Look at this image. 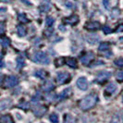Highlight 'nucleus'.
Here are the masks:
<instances>
[{"mask_svg":"<svg viewBox=\"0 0 123 123\" xmlns=\"http://www.w3.org/2000/svg\"><path fill=\"white\" fill-rule=\"evenodd\" d=\"M116 88H117V86H116L115 83H109V84L106 86V88H105V92L111 94V93H113V92H115Z\"/></svg>","mask_w":123,"mask_h":123,"instance_id":"nucleus-16","label":"nucleus"},{"mask_svg":"<svg viewBox=\"0 0 123 123\" xmlns=\"http://www.w3.org/2000/svg\"><path fill=\"white\" fill-rule=\"evenodd\" d=\"M65 63L68 65V67H70V68H77V60L75 59V58H72V57H68L66 59V61Z\"/></svg>","mask_w":123,"mask_h":123,"instance_id":"nucleus-13","label":"nucleus"},{"mask_svg":"<svg viewBox=\"0 0 123 123\" xmlns=\"http://www.w3.org/2000/svg\"><path fill=\"white\" fill-rule=\"evenodd\" d=\"M65 123H75V119L72 116L70 115H66L65 116Z\"/></svg>","mask_w":123,"mask_h":123,"instance_id":"nucleus-25","label":"nucleus"},{"mask_svg":"<svg viewBox=\"0 0 123 123\" xmlns=\"http://www.w3.org/2000/svg\"><path fill=\"white\" fill-rule=\"evenodd\" d=\"M0 26H1V28H0V33H1V34H3V33H4V31H5V25H4L3 22H1Z\"/></svg>","mask_w":123,"mask_h":123,"instance_id":"nucleus-33","label":"nucleus"},{"mask_svg":"<svg viewBox=\"0 0 123 123\" xmlns=\"http://www.w3.org/2000/svg\"><path fill=\"white\" fill-rule=\"evenodd\" d=\"M17 31H18V34L19 36H25L26 35V28L23 25H18L17 27Z\"/></svg>","mask_w":123,"mask_h":123,"instance_id":"nucleus-17","label":"nucleus"},{"mask_svg":"<svg viewBox=\"0 0 123 123\" xmlns=\"http://www.w3.org/2000/svg\"><path fill=\"white\" fill-rule=\"evenodd\" d=\"M103 31L105 32V34H108V33H110L111 31H112V30H111L108 26H105V27L103 28Z\"/></svg>","mask_w":123,"mask_h":123,"instance_id":"nucleus-32","label":"nucleus"},{"mask_svg":"<svg viewBox=\"0 0 123 123\" xmlns=\"http://www.w3.org/2000/svg\"><path fill=\"white\" fill-rule=\"evenodd\" d=\"M97 102V94L91 93L87 95L86 97L81 99L80 102V107L83 110H88L90 108L93 107Z\"/></svg>","mask_w":123,"mask_h":123,"instance_id":"nucleus-1","label":"nucleus"},{"mask_svg":"<svg viewBox=\"0 0 123 123\" xmlns=\"http://www.w3.org/2000/svg\"><path fill=\"white\" fill-rule=\"evenodd\" d=\"M111 123H123V117L120 114H117L115 115L112 120H111Z\"/></svg>","mask_w":123,"mask_h":123,"instance_id":"nucleus-18","label":"nucleus"},{"mask_svg":"<svg viewBox=\"0 0 123 123\" xmlns=\"http://www.w3.org/2000/svg\"><path fill=\"white\" fill-rule=\"evenodd\" d=\"M116 31H117V32H121V31H123V24H120L119 26H117Z\"/></svg>","mask_w":123,"mask_h":123,"instance_id":"nucleus-34","label":"nucleus"},{"mask_svg":"<svg viewBox=\"0 0 123 123\" xmlns=\"http://www.w3.org/2000/svg\"><path fill=\"white\" fill-rule=\"evenodd\" d=\"M116 77H117V79L118 80L122 81V80H123V71H119V72H117Z\"/></svg>","mask_w":123,"mask_h":123,"instance_id":"nucleus-31","label":"nucleus"},{"mask_svg":"<svg viewBox=\"0 0 123 123\" xmlns=\"http://www.w3.org/2000/svg\"><path fill=\"white\" fill-rule=\"evenodd\" d=\"M122 102H123V97H122Z\"/></svg>","mask_w":123,"mask_h":123,"instance_id":"nucleus-38","label":"nucleus"},{"mask_svg":"<svg viewBox=\"0 0 123 123\" xmlns=\"http://www.w3.org/2000/svg\"><path fill=\"white\" fill-rule=\"evenodd\" d=\"M68 79H69V74L68 72H60L56 76V80L59 84L65 83L66 81H68Z\"/></svg>","mask_w":123,"mask_h":123,"instance_id":"nucleus-5","label":"nucleus"},{"mask_svg":"<svg viewBox=\"0 0 123 123\" xmlns=\"http://www.w3.org/2000/svg\"><path fill=\"white\" fill-rule=\"evenodd\" d=\"M21 1H23V2L26 3L27 5H31V2H30V1H27V0H21Z\"/></svg>","mask_w":123,"mask_h":123,"instance_id":"nucleus-37","label":"nucleus"},{"mask_svg":"<svg viewBox=\"0 0 123 123\" xmlns=\"http://www.w3.org/2000/svg\"><path fill=\"white\" fill-rule=\"evenodd\" d=\"M109 49V43H102L99 45V50L100 51H106V50Z\"/></svg>","mask_w":123,"mask_h":123,"instance_id":"nucleus-24","label":"nucleus"},{"mask_svg":"<svg viewBox=\"0 0 123 123\" xmlns=\"http://www.w3.org/2000/svg\"><path fill=\"white\" fill-rule=\"evenodd\" d=\"M101 24L98 21H90L85 24V29L88 31H96L100 28Z\"/></svg>","mask_w":123,"mask_h":123,"instance_id":"nucleus-7","label":"nucleus"},{"mask_svg":"<svg viewBox=\"0 0 123 123\" xmlns=\"http://www.w3.org/2000/svg\"><path fill=\"white\" fill-rule=\"evenodd\" d=\"M103 2H104V4L105 5V7H106V8H108V4H107V0H104Z\"/></svg>","mask_w":123,"mask_h":123,"instance_id":"nucleus-36","label":"nucleus"},{"mask_svg":"<svg viewBox=\"0 0 123 123\" xmlns=\"http://www.w3.org/2000/svg\"><path fill=\"white\" fill-rule=\"evenodd\" d=\"M24 58L23 57H21V56H18V58H17V66H18V68H23L24 67Z\"/></svg>","mask_w":123,"mask_h":123,"instance_id":"nucleus-22","label":"nucleus"},{"mask_svg":"<svg viewBox=\"0 0 123 123\" xmlns=\"http://www.w3.org/2000/svg\"><path fill=\"white\" fill-rule=\"evenodd\" d=\"M18 82V77L14 76V75H11V76H8L6 79L4 85H5V87H6V88H10V87H14L15 85H17Z\"/></svg>","mask_w":123,"mask_h":123,"instance_id":"nucleus-3","label":"nucleus"},{"mask_svg":"<svg viewBox=\"0 0 123 123\" xmlns=\"http://www.w3.org/2000/svg\"><path fill=\"white\" fill-rule=\"evenodd\" d=\"M86 38H87V41L91 43V44L95 43L99 40L98 35H96V34H89V35H87Z\"/></svg>","mask_w":123,"mask_h":123,"instance_id":"nucleus-15","label":"nucleus"},{"mask_svg":"<svg viewBox=\"0 0 123 123\" xmlns=\"http://www.w3.org/2000/svg\"><path fill=\"white\" fill-rule=\"evenodd\" d=\"M110 76H111V73L109 71H101V72L97 75L96 80H97L98 82H103V81H105V80H107Z\"/></svg>","mask_w":123,"mask_h":123,"instance_id":"nucleus-8","label":"nucleus"},{"mask_svg":"<svg viewBox=\"0 0 123 123\" xmlns=\"http://www.w3.org/2000/svg\"><path fill=\"white\" fill-rule=\"evenodd\" d=\"M54 87H55V84L52 80H46L42 85V89L44 92H49L52 89H54Z\"/></svg>","mask_w":123,"mask_h":123,"instance_id":"nucleus-10","label":"nucleus"},{"mask_svg":"<svg viewBox=\"0 0 123 123\" xmlns=\"http://www.w3.org/2000/svg\"><path fill=\"white\" fill-rule=\"evenodd\" d=\"M114 63L117 67H123V58H117L114 61Z\"/></svg>","mask_w":123,"mask_h":123,"instance_id":"nucleus-28","label":"nucleus"},{"mask_svg":"<svg viewBox=\"0 0 123 123\" xmlns=\"http://www.w3.org/2000/svg\"><path fill=\"white\" fill-rule=\"evenodd\" d=\"M35 75H36L37 77L41 78V79H44L47 76V72L44 71L43 69H39V70H37L36 72H35Z\"/></svg>","mask_w":123,"mask_h":123,"instance_id":"nucleus-20","label":"nucleus"},{"mask_svg":"<svg viewBox=\"0 0 123 123\" xmlns=\"http://www.w3.org/2000/svg\"><path fill=\"white\" fill-rule=\"evenodd\" d=\"M10 104H11V100L10 99H3V100H1V102H0V109L4 110L5 108L8 107L10 105Z\"/></svg>","mask_w":123,"mask_h":123,"instance_id":"nucleus-14","label":"nucleus"},{"mask_svg":"<svg viewBox=\"0 0 123 123\" xmlns=\"http://www.w3.org/2000/svg\"><path fill=\"white\" fill-rule=\"evenodd\" d=\"M50 7H51V3L49 2V0H44L42 3V5L40 6V9L43 12H46L49 10Z\"/></svg>","mask_w":123,"mask_h":123,"instance_id":"nucleus-12","label":"nucleus"},{"mask_svg":"<svg viewBox=\"0 0 123 123\" xmlns=\"http://www.w3.org/2000/svg\"><path fill=\"white\" fill-rule=\"evenodd\" d=\"M45 112H46V107L43 106V105H38L37 107H35V108L33 109V113L36 115L37 117L43 116Z\"/></svg>","mask_w":123,"mask_h":123,"instance_id":"nucleus-11","label":"nucleus"},{"mask_svg":"<svg viewBox=\"0 0 123 123\" xmlns=\"http://www.w3.org/2000/svg\"><path fill=\"white\" fill-rule=\"evenodd\" d=\"M69 92H70V89H69V88L66 89V90H64V91L61 92V94H60V95H61V97H66V96H68Z\"/></svg>","mask_w":123,"mask_h":123,"instance_id":"nucleus-30","label":"nucleus"},{"mask_svg":"<svg viewBox=\"0 0 123 123\" xmlns=\"http://www.w3.org/2000/svg\"><path fill=\"white\" fill-rule=\"evenodd\" d=\"M18 107L23 108V109H27V108H29V104H28L27 102H21V103L18 105Z\"/></svg>","mask_w":123,"mask_h":123,"instance_id":"nucleus-29","label":"nucleus"},{"mask_svg":"<svg viewBox=\"0 0 123 123\" xmlns=\"http://www.w3.org/2000/svg\"><path fill=\"white\" fill-rule=\"evenodd\" d=\"M31 58L34 62L40 63V64H48L49 63V58H48L47 55L44 52H41V51L35 52L32 55Z\"/></svg>","mask_w":123,"mask_h":123,"instance_id":"nucleus-2","label":"nucleus"},{"mask_svg":"<svg viewBox=\"0 0 123 123\" xmlns=\"http://www.w3.org/2000/svg\"><path fill=\"white\" fill-rule=\"evenodd\" d=\"M55 62H56V66H57V67H59V66H61L62 63H63V58H60L59 60L57 59V60H56Z\"/></svg>","mask_w":123,"mask_h":123,"instance_id":"nucleus-35","label":"nucleus"},{"mask_svg":"<svg viewBox=\"0 0 123 123\" xmlns=\"http://www.w3.org/2000/svg\"><path fill=\"white\" fill-rule=\"evenodd\" d=\"M10 44V40L7 37H2L1 38V45L3 47H7Z\"/></svg>","mask_w":123,"mask_h":123,"instance_id":"nucleus-19","label":"nucleus"},{"mask_svg":"<svg viewBox=\"0 0 123 123\" xmlns=\"http://www.w3.org/2000/svg\"><path fill=\"white\" fill-rule=\"evenodd\" d=\"M77 86L80 88V90L85 91L88 88V81H87L86 78L84 77H80L78 80H77Z\"/></svg>","mask_w":123,"mask_h":123,"instance_id":"nucleus-6","label":"nucleus"},{"mask_svg":"<svg viewBox=\"0 0 123 123\" xmlns=\"http://www.w3.org/2000/svg\"><path fill=\"white\" fill-rule=\"evenodd\" d=\"M18 20H19V21H21V22H24V23H26V22H28V21H29L28 18L26 17V15H25V14H23V13H20V14H18Z\"/></svg>","mask_w":123,"mask_h":123,"instance_id":"nucleus-23","label":"nucleus"},{"mask_svg":"<svg viewBox=\"0 0 123 123\" xmlns=\"http://www.w3.org/2000/svg\"><path fill=\"white\" fill-rule=\"evenodd\" d=\"M93 58H94V55L92 54V52H87L83 55H81L80 61H81L82 64H84V65H89L92 61Z\"/></svg>","mask_w":123,"mask_h":123,"instance_id":"nucleus-4","label":"nucleus"},{"mask_svg":"<svg viewBox=\"0 0 123 123\" xmlns=\"http://www.w3.org/2000/svg\"><path fill=\"white\" fill-rule=\"evenodd\" d=\"M54 22H55L54 18H52V17H47L46 18V25L47 26H53Z\"/></svg>","mask_w":123,"mask_h":123,"instance_id":"nucleus-27","label":"nucleus"},{"mask_svg":"<svg viewBox=\"0 0 123 123\" xmlns=\"http://www.w3.org/2000/svg\"><path fill=\"white\" fill-rule=\"evenodd\" d=\"M50 121L52 123H58V116L56 114H52L50 116Z\"/></svg>","mask_w":123,"mask_h":123,"instance_id":"nucleus-26","label":"nucleus"},{"mask_svg":"<svg viewBox=\"0 0 123 123\" xmlns=\"http://www.w3.org/2000/svg\"><path fill=\"white\" fill-rule=\"evenodd\" d=\"M63 20H64V22L67 23V24L75 25V24H77L78 21H79V17H78L77 15H71L70 17L65 18Z\"/></svg>","mask_w":123,"mask_h":123,"instance_id":"nucleus-9","label":"nucleus"},{"mask_svg":"<svg viewBox=\"0 0 123 123\" xmlns=\"http://www.w3.org/2000/svg\"><path fill=\"white\" fill-rule=\"evenodd\" d=\"M2 122L3 123H14L13 118L9 115H4L2 117Z\"/></svg>","mask_w":123,"mask_h":123,"instance_id":"nucleus-21","label":"nucleus"}]
</instances>
